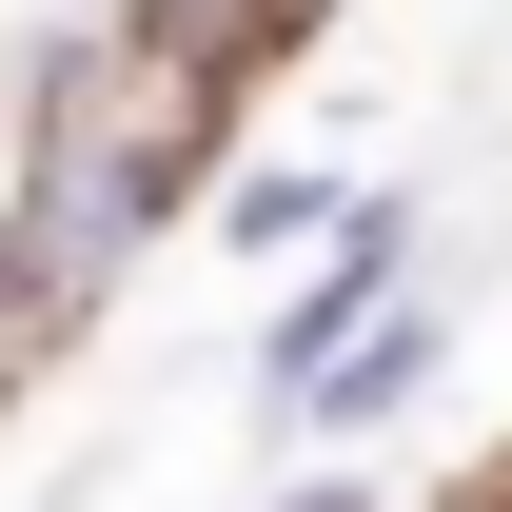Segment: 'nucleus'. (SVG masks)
Listing matches in <instances>:
<instances>
[{
	"label": "nucleus",
	"instance_id": "nucleus-2",
	"mask_svg": "<svg viewBox=\"0 0 512 512\" xmlns=\"http://www.w3.org/2000/svg\"><path fill=\"white\" fill-rule=\"evenodd\" d=\"M394 296H414V197H375V178H355V197L316 217V276H296V296L256 316V394H296V375L335 355V335H375Z\"/></svg>",
	"mask_w": 512,
	"mask_h": 512
},
{
	"label": "nucleus",
	"instance_id": "nucleus-5",
	"mask_svg": "<svg viewBox=\"0 0 512 512\" xmlns=\"http://www.w3.org/2000/svg\"><path fill=\"white\" fill-rule=\"evenodd\" d=\"M256 20L276 0H158V40H197V60H237V79H256Z\"/></svg>",
	"mask_w": 512,
	"mask_h": 512
},
{
	"label": "nucleus",
	"instance_id": "nucleus-8",
	"mask_svg": "<svg viewBox=\"0 0 512 512\" xmlns=\"http://www.w3.org/2000/svg\"><path fill=\"white\" fill-rule=\"evenodd\" d=\"M493 493H512V473H493Z\"/></svg>",
	"mask_w": 512,
	"mask_h": 512
},
{
	"label": "nucleus",
	"instance_id": "nucleus-1",
	"mask_svg": "<svg viewBox=\"0 0 512 512\" xmlns=\"http://www.w3.org/2000/svg\"><path fill=\"white\" fill-rule=\"evenodd\" d=\"M237 60H197V40H99V60H40L20 79V197H0V276H20V316L79 335L99 296L138 276L158 217H197V178L237 158Z\"/></svg>",
	"mask_w": 512,
	"mask_h": 512
},
{
	"label": "nucleus",
	"instance_id": "nucleus-6",
	"mask_svg": "<svg viewBox=\"0 0 512 512\" xmlns=\"http://www.w3.org/2000/svg\"><path fill=\"white\" fill-rule=\"evenodd\" d=\"M256 512H355V473H296V493H256Z\"/></svg>",
	"mask_w": 512,
	"mask_h": 512
},
{
	"label": "nucleus",
	"instance_id": "nucleus-7",
	"mask_svg": "<svg viewBox=\"0 0 512 512\" xmlns=\"http://www.w3.org/2000/svg\"><path fill=\"white\" fill-rule=\"evenodd\" d=\"M0 197H20V79H0Z\"/></svg>",
	"mask_w": 512,
	"mask_h": 512
},
{
	"label": "nucleus",
	"instance_id": "nucleus-4",
	"mask_svg": "<svg viewBox=\"0 0 512 512\" xmlns=\"http://www.w3.org/2000/svg\"><path fill=\"white\" fill-rule=\"evenodd\" d=\"M158 0H0V79H40V60H99V40H138Z\"/></svg>",
	"mask_w": 512,
	"mask_h": 512
},
{
	"label": "nucleus",
	"instance_id": "nucleus-3",
	"mask_svg": "<svg viewBox=\"0 0 512 512\" xmlns=\"http://www.w3.org/2000/svg\"><path fill=\"white\" fill-rule=\"evenodd\" d=\"M335 197H355L335 158H217V178H197V237H217V256H296Z\"/></svg>",
	"mask_w": 512,
	"mask_h": 512
}]
</instances>
